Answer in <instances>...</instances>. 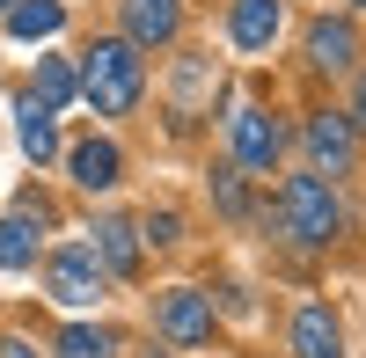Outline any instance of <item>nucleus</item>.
Listing matches in <instances>:
<instances>
[{
    "label": "nucleus",
    "mask_w": 366,
    "mask_h": 358,
    "mask_svg": "<svg viewBox=\"0 0 366 358\" xmlns=\"http://www.w3.org/2000/svg\"><path fill=\"white\" fill-rule=\"evenodd\" d=\"M51 300L59 307H96L103 300V263H96V249H59L51 256Z\"/></svg>",
    "instance_id": "nucleus-5"
},
{
    "label": "nucleus",
    "mask_w": 366,
    "mask_h": 358,
    "mask_svg": "<svg viewBox=\"0 0 366 358\" xmlns=\"http://www.w3.org/2000/svg\"><path fill=\"white\" fill-rule=\"evenodd\" d=\"M147 234H154V242H176V213H169V205H162L154 220H147Z\"/></svg>",
    "instance_id": "nucleus-20"
},
{
    "label": "nucleus",
    "mask_w": 366,
    "mask_h": 358,
    "mask_svg": "<svg viewBox=\"0 0 366 358\" xmlns=\"http://www.w3.org/2000/svg\"><path fill=\"white\" fill-rule=\"evenodd\" d=\"M205 88H212V58H176V81H169L176 117H191V110L205 103Z\"/></svg>",
    "instance_id": "nucleus-15"
},
{
    "label": "nucleus",
    "mask_w": 366,
    "mask_h": 358,
    "mask_svg": "<svg viewBox=\"0 0 366 358\" xmlns=\"http://www.w3.org/2000/svg\"><path fill=\"white\" fill-rule=\"evenodd\" d=\"M352 132H366V81H359V96H352V117H345Z\"/></svg>",
    "instance_id": "nucleus-21"
},
{
    "label": "nucleus",
    "mask_w": 366,
    "mask_h": 358,
    "mask_svg": "<svg viewBox=\"0 0 366 358\" xmlns=\"http://www.w3.org/2000/svg\"><path fill=\"white\" fill-rule=\"evenodd\" d=\"M8 8H15V0H0V15H8Z\"/></svg>",
    "instance_id": "nucleus-23"
},
{
    "label": "nucleus",
    "mask_w": 366,
    "mask_h": 358,
    "mask_svg": "<svg viewBox=\"0 0 366 358\" xmlns=\"http://www.w3.org/2000/svg\"><path fill=\"white\" fill-rule=\"evenodd\" d=\"M227 29H234V44H242V51H264L271 37H279V0H234Z\"/></svg>",
    "instance_id": "nucleus-11"
},
{
    "label": "nucleus",
    "mask_w": 366,
    "mask_h": 358,
    "mask_svg": "<svg viewBox=\"0 0 366 358\" xmlns=\"http://www.w3.org/2000/svg\"><path fill=\"white\" fill-rule=\"evenodd\" d=\"M227 139H234V161H242V168H271V161H279V146H286L279 117L257 110V103H242V110L227 117Z\"/></svg>",
    "instance_id": "nucleus-4"
},
{
    "label": "nucleus",
    "mask_w": 366,
    "mask_h": 358,
    "mask_svg": "<svg viewBox=\"0 0 366 358\" xmlns=\"http://www.w3.org/2000/svg\"><path fill=\"white\" fill-rule=\"evenodd\" d=\"M337 227H345L337 190H330L322 175H286V190H279V234H286V242L330 249V242H337Z\"/></svg>",
    "instance_id": "nucleus-2"
},
{
    "label": "nucleus",
    "mask_w": 366,
    "mask_h": 358,
    "mask_svg": "<svg viewBox=\"0 0 366 358\" xmlns=\"http://www.w3.org/2000/svg\"><path fill=\"white\" fill-rule=\"evenodd\" d=\"M352 8H366V0H352Z\"/></svg>",
    "instance_id": "nucleus-24"
},
{
    "label": "nucleus",
    "mask_w": 366,
    "mask_h": 358,
    "mask_svg": "<svg viewBox=\"0 0 366 358\" xmlns=\"http://www.w3.org/2000/svg\"><path fill=\"white\" fill-rule=\"evenodd\" d=\"M154 322H162V337L183 344V351H191V344H212V300H205L198 285H169L162 300H154Z\"/></svg>",
    "instance_id": "nucleus-3"
},
{
    "label": "nucleus",
    "mask_w": 366,
    "mask_h": 358,
    "mask_svg": "<svg viewBox=\"0 0 366 358\" xmlns=\"http://www.w3.org/2000/svg\"><path fill=\"white\" fill-rule=\"evenodd\" d=\"M15 132H22V154H29V161H51V154H59V132H51V110H44L37 96H22V125H15Z\"/></svg>",
    "instance_id": "nucleus-14"
},
{
    "label": "nucleus",
    "mask_w": 366,
    "mask_h": 358,
    "mask_svg": "<svg viewBox=\"0 0 366 358\" xmlns=\"http://www.w3.org/2000/svg\"><path fill=\"white\" fill-rule=\"evenodd\" d=\"M59 358H110V337L88 329V322H74V329L59 337Z\"/></svg>",
    "instance_id": "nucleus-18"
},
{
    "label": "nucleus",
    "mask_w": 366,
    "mask_h": 358,
    "mask_svg": "<svg viewBox=\"0 0 366 358\" xmlns=\"http://www.w3.org/2000/svg\"><path fill=\"white\" fill-rule=\"evenodd\" d=\"M0 358H37V351H29L22 337H0Z\"/></svg>",
    "instance_id": "nucleus-22"
},
{
    "label": "nucleus",
    "mask_w": 366,
    "mask_h": 358,
    "mask_svg": "<svg viewBox=\"0 0 366 358\" xmlns=\"http://www.w3.org/2000/svg\"><path fill=\"white\" fill-rule=\"evenodd\" d=\"M74 66H66V58H37V103L44 110H59V103H74Z\"/></svg>",
    "instance_id": "nucleus-17"
},
{
    "label": "nucleus",
    "mask_w": 366,
    "mask_h": 358,
    "mask_svg": "<svg viewBox=\"0 0 366 358\" xmlns=\"http://www.w3.org/2000/svg\"><path fill=\"white\" fill-rule=\"evenodd\" d=\"M74 183H81V190H110V183H117V146H110V139L74 146Z\"/></svg>",
    "instance_id": "nucleus-13"
},
{
    "label": "nucleus",
    "mask_w": 366,
    "mask_h": 358,
    "mask_svg": "<svg viewBox=\"0 0 366 358\" xmlns=\"http://www.w3.org/2000/svg\"><path fill=\"white\" fill-rule=\"evenodd\" d=\"M352 58H359V29H352V22H330V15H322V22L308 29V66H315V73H345Z\"/></svg>",
    "instance_id": "nucleus-6"
},
{
    "label": "nucleus",
    "mask_w": 366,
    "mask_h": 358,
    "mask_svg": "<svg viewBox=\"0 0 366 358\" xmlns=\"http://www.w3.org/2000/svg\"><path fill=\"white\" fill-rule=\"evenodd\" d=\"M59 22H66V8H59V0H15V8H8V29H15L22 44L59 37Z\"/></svg>",
    "instance_id": "nucleus-12"
},
{
    "label": "nucleus",
    "mask_w": 366,
    "mask_h": 358,
    "mask_svg": "<svg viewBox=\"0 0 366 358\" xmlns=\"http://www.w3.org/2000/svg\"><path fill=\"white\" fill-rule=\"evenodd\" d=\"M29 263H37V227L15 213V220H0V271H29Z\"/></svg>",
    "instance_id": "nucleus-16"
},
{
    "label": "nucleus",
    "mask_w": 366,
    "mask_h": 358,
    "mask_svg": "<svg viewBox=\"0 0 366 358\" xmlns=\"http://www.w3.org/2000/svg\"><path fill=\"white\" fill-rule=\"evenodd\" d=\"M308 154H315V168H330V175H352V125H345L337 110L308 117Z\"/></svg>",
    "instance_id": "nucleus-7"
},
{
    "label": "nucleus",
    "mask_w": 366,
    "mask_h": 358,
    "mask_svg": "<svg viewBox=\"0 0 366 358\" xmlns=\"http://www.w3.org/2000/svg\"><path fill=\"white\" fill-rule=\"evenodd\" d=\"M96 263L110 278H139V227L132 220H103L96 227Z\"/></svg>",
    "instance_id": "nucleus-9"
},
{
    "label": "nucleus",
    "mask_w": 366,
    "mask_h": 358,
    "mask_svg": "<svg viewBox=\"0 0 366 358\" xmlns=\"http://www.w3.org/2000/svg\"><path fill=\"white\" fill-rule=\"evenodd\" d=\"M139 88H147V73H139V44H132V37H103L96 51H88L81 96L96 103V117H125V110L139 103Z\"/></svg>",
    "instance_id": "nucleus-1"
},
{
    "label": "nucleus",
    "mask_w": 366,
    "mask_h": 358,
    "mask_svg": "<svg viewBox=\"0 0 366 358\" xmlns=\"http://www.w3.org/2000/svg\"><path fill=\"white\" fill-rule=\"evenodd\" d=\"M176 22H183L176 0H125V37L132 44H169Z\"/></svg>",
    "instance_id": "nucleus-10"
},
{
    "label": "nucleus",
    "mask_w": 366,
    "mask_h": 358,
    "mask_svg": "<svg viewBox=\"0 0 366 358\" xmlns=\"http://www.w3.org/2000/svg\"><path fill=\"white\" fill-rule=\"evenodd\" d=\"M212 198H220V213H227V220L249 213V198H242V175H234V168H212Z\"/></svg>",
    "instance_id": "nucleus-19"
},
{
    "label": "nucleus",
    "mask_w": 366,
    "mask_h": 358,
    "mask_svg": "<svg viewBox=\"0 0 366 358\" xmlns=\"http://www.w3.org/2000/svg\"><path fill=\"white\" fill-rule=\"evenodd\" d=\"M293 358H345V329L330 307H300L293 314Z\"/></svg>",
    "instance_id": "nucleus-8"
}]
</instances>
